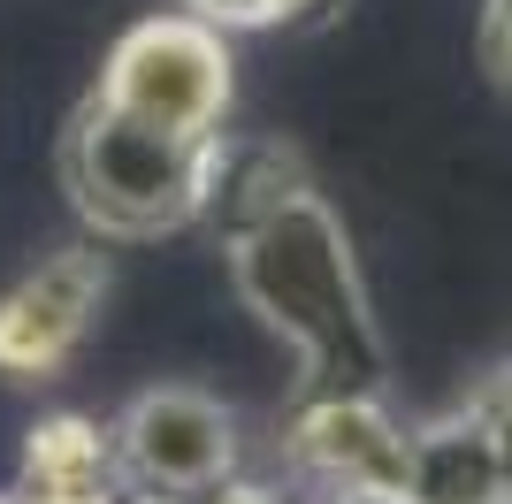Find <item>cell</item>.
Segmentation results:
<instances>
[{
	"mask_svg": "<svg viewBox=\"0 0 512 504\" xmlns=\"http://www.w3.org/2000/svg\"><path fill=\"white\" fill-rule=\"evenodd\" d=\"M230 283L299 352V398H383V329L367 314L352 237L321 191L230 237Z\"/></svg>",
	"mask_w": 512,
	"mask_h": 504,
	"instance_id": "6da1fadb",
	"label": "cell"
},
{
	"mask_svg": "<svg viewBox=\"0 0 512 504\" xmlns=\"http://www.w3.org/2000/svg\"><path fill=\"white\" fill-rule=\"evenodd\" d=\"M207 161H214V138H176V130L130 123L107 100H85L62 130L69 207L100 237H161L199 222Z\"/></svg>",
	"mask_w": 512,
	"mask_h": 504,
	"instance_id": "7a4b0ae2",
	"label": "cell"
},
{
	"mask_svg": "<svg viewBox=\"0 0 512 504\" xmlns=\"http://www.w3.org/2000/svg\"><path fill=\"white\" fill-rule=\"evenodd\" d=\"M92 100H107L130 123L176 130V138H222L230 115V31L199 16H146L107 54Z\"/></svg>",
	"mask_w": 512,
	"mask_h": 504,
	"instance_id": "3957f363",
	"label": "cell"
},
{
	"mask_svg": "<svg viewBox=\"0 0 512 504\" xmlns=\"http://www.w3.org/2000/svg\"><path fill=\"white\" fill-rule=\"evenodd\" d=\"M107 436H115L123 482L161 489V497H207L237 474V420L207 390H184V382L130 398V413Z\"/></svg>",
	"mask_w": 512,
	"mask_h": 504,
	"instance_id": "277c9868",
	"label": "cell"
},
{
	"mask_svg": "<svg viewBox=\"0 0 512 504\" xmlns=\"http://www.w3.org/2000/svg\"><path fill=\"white\" fill-rule=\"evenodd\" d=\"M283 443L314 497H406L413 428H398L383 398H299Z\"/></svg>",
	"mask_w": 512,
	"mask_h": 504,
	"instance_id": "5b68a950",
	"label": "cell"
},
{
	"mask_svg": "<svg viewBox=\"0 0 512 504\" xmlns=\"http://www.w3.org/2000/svg\"><path fill=\"white\" fill-rule=\"evenodd\" d=\"M100 298H107V260L92 245H62L54 260H39L0 298V375L46 382L54 367H69V352L92 336Z\"/></svg>",
	"mask_w": 512,
	"mask_h": 504,
	"instance_id": "8992f818",
	"label": "cell"
},
{
	"mask_svg": "<svg viewBox=\"0 0 512 504\" xmlns=\"http://www.w3.org/2000/svg\"><path fill=\"white\" fill-rule=\"evenodd\" d=\"M398 504H505V436H497V390L451 420L413 428L406 497Z\"/></svg>",
	"mask_w": 512,
	"mask_h": 504,
	"instance_id": "52a82bcc",
	"label": "cell"
},
{
	"mask_svg": "<svg viewBox=\"0 0 512 504\" xmlns=\"http://www.w3.org/2000/svg\"><path fill=\"white\" fill-rule=\"evenodd\" d=\"M123 497V459L115 436L77 413H54L23 436V474L16 504H115Z\"/></svg>",
	"mask_w": 512,
	"mask_h": 504,
	"instance_id": "ba28073f",
	"label": "cell"
},
{
	"mask_svg": "<svg viewBox=\"0 0 512 504\" xmlns=\"http://www.w3.org/2000/svg\"><path fill=\"white\" fill-rule=\"evenodd\" d=\"M306 184V161L283 138H214V161H207V199H199V222H214L222 230V245H230L237 230H253V222H268L276 207H291Z\"/></svg>",
	"mask_w": 512,
	"mask_h": 504,
	"instance_id": "9c48e42d",
	"label": "cell"
},
{
	"mask_svg": "<svg viewBox=\"0 0 512 504\" xmlns=\"http://www.w3.org/2000/svg\"><path fill=\"white\" fill-rule=\"evenodd\" d=\"M184 16L214 23V31H268L283 23V0H184Z\"/></svg>",
	"mask_w": 512,
	"mask_h": 504,
	"instance_id": "30bf717a",
	"label": "cell"
},
{
	"mask_svg": "<svg viewBox=\"0 0 512 504\" xmlns=\"http://www.w3.org/2000/svg\"><path fill=\"white\" fill-rule=\"evenodd\" d=\"M482 62H490L497 84L512 92V0H490V8H482Z\"/></svg>",
	"mask_w": 512,
	"mask_h": 504,
	"instance_id": "8fae6325",
	"label": "cell"
},
{
	"mask_svg": "<svg viewBox=\"0 0 512 504\" xmlns=\"http://www.w3.org/2000/svg\"><path fill=\"white\" fill-rule=\"evenodd\" d=\"M337 0H283V23H321Z\"/></svg>",
	"mask_w": 512,
	"mask_h": 504,
	"instance_id": "7c38bea8",
	"label": "cell"
},
{
	"mask_svg": "<svg viewBox=\"0 0 512 504\" xmlns=\"http://www.w3.org/2000/svg\"><path fill=\"white\" fill-rule=\"evenodd\" d=\"M115 504H199V497H161V489H138V497H115Z\"/></svg>",
	"mask_w": 512,
	"mask_h": 504,
	"instance_id": "4fadbf2b",
	"label": "cell"
},
{
	"mask_svg": "<svg viewBox=\"0 0 512 504\" xmlns=\"http://www.w3.org/2000/svg\"><path fill=\"white\" fill-rule=\"evenodd\" d=\"M314 504H398V497H314Z\"/></svg>",
	"mask_w": 512,
	"mask_h": 504,
	"instance_id": "5bb4252c",
	"label": "cell"
},
{
	"mask_svg": "<svg viewBox=\"0 0 512 504\" xmlns=\"http://www.w3.org/2000/svg\"><path fill=\"white\" fill-rule=\"evenodd\" d=\"M497 405H505V420H512V382H505V390H497Z\"/></svg>",
	"mask_w": 512,
	"mask_h": 504,
	"instance_id": "9a60e30c",
	"label": "cell"
},
{
	"mask_svg": "<svg viewBox=\"0 0 512 504\" xmlns=\"http://www.w3.org/2000/svg\"><path fill=\"white\" fill-rule=\"evenodd\" d=\"M0 504H16V497H0Z\"/></svg>",
	"mask_w": 512,
	"mask_h": 504,
	"instance_id": "2e32d148",
	"label": "cell"
}]
</instances>
